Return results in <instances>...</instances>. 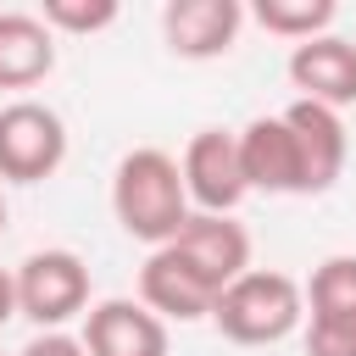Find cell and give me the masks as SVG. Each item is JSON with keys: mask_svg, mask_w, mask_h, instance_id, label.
<instances>
[{"mask_svg": "<svg viewBox=\"0 0 356 356\" xmlns=\"http://www.w3.org/2000/svg\"><path fill=\"white\" fill-rule=\"evenodd\" d=\"M306 317V295L289 273H273V267H245L211 306V323L222 339L234 345H278L300 328Z\"/></svg>", "mask_w": 356, "mask_h": 356, "instance_id": "obj_2", "label": "cell"}, {"mask_svg": "<svg viewBox=\"0 0 356 356\" xmlns=\"http://www.w3.org/2000/svg\"><path fill=\"white\" fill-rule=\"evenodd\" d=\"M306 356H356V328L306 323Z\"/></svg>", "mask_w": 356, "mask_h": 356, "instance_id": "obj_17", "label": "cell"}, {"mask_svg": "<svg viewBox=\"0 0 356 356\" xmlns=\"http://www.w3.org/2000/svg\"><path fill=\"white\" fill-rule=\"evenodd\" d=\"M11 284H17V317L39 323V334H50V328L89 312V267H83L78 250L50 245V250L22 256Z\"/></svg>", "mask_w": 356, "mask_h": 356, "instance_id": "obj_3", "label": "cell"}, {"mask_svg": "<svg viewBox=\"0 0 356 356\" xmlns=\"http://www.w3.org/2000/svg\"><path fill=\"white\" fill-rule=\"evenodd\" d=\"M178 172H184V195L195 211H211V217H234V206L250 195L245 189V172H239V145L234 134L222 128H200L184 156H178Z\"/></svg>", "mask_w": 356, "mask_h": 356, "instance_id": "obj_5", "label": "cell"}, {"mask_svg": "<svg viewBox=\"0 0 356 356\" xmlns=\"http://www.w3.org/2000/svg\"><path fill=\"white\" fill-rule=\"evenodd\" d=\"M61 161H67V122L44 100L0 106V178L6 184H39Z\"/></svg>", "mask_w": 356, "mask_h": 356, "instance_id": "obj_4", "label": "cell"}, {"mask_svg": "<svg viewBox=\"0 0 356 356\" xmlns=\"http://www.w3.org/2000/svg\"><path fill=\"white\" fill-rule=\"evenodd\" d=\"M239 172H245V189H261V195H300V156H295V134L278 117H250L239 134Z\"/></svg>", "mask_w": 356, "mask_h": 356, "instance_id": "obj_10", "label": "cell"}, {"mask_svg": "<svg viewBox=\"0 0 356 356\" xmlns=\"http://www.w3.org/2000/svg\"><path fill=\"white\" fill-rule=\"evenodd\" d=\"M139 306H150L161 323H195V317H211L217 289H211L189 261H178V256L161 245V250H150L145 267H139Z\"/></svg>", "mask_w": 356, "mask_h": 356, "instance_id": "obj_12", "label": "cell"}, {"mask_svg": "<svg viewBox=\"0 0 356 356\" xmlns=\"http://www.w3.org/2000/svg\"><path fill=\"white\" fill-rule=\"evenodd\" d=\"M39 22L50 33H100L117 22V0H44Z\"/></svg>", "mask_w": 356, "mask_h": 356, "instance_id": "obj_16", "label": "cell"}, {"mask_svg": "<svg viewBox=\"0 0 356 356\" xmlns=\"http://www.w3.org/2000/svg\"><path fill=\"white\" fill-rule=\"evenodd\" d=\"M306 306H312V323H339V328H356V256H328L317 261L312 284L300 289Z\"/></svg>", "mask_w": 356, "mask_h": 356, "instance_id": "obj_14", "label": "cell"}, {"mask_svg": "<svg viewBox=\"0 0 356 356\" xmlns=\"http://www.w3.org/2000/svg\"><path fill=\"white\" fill-rule=\"evenodd\" d=\"M289 83L300 89V100H317L328 111L356 106V44L339 33H317L306 44L289 50Z\"/></svg>", "mask_w": 356, "mask_h": 356, "instance_id": "obj_11", "label": "cell"}, {"mask_svg": "<svg viewBox=\"0 0 356 356\" xmlns=\"http://www.w3.org/2000/svg\"><path fill=\"white\" fill-rule=\"evenodd\" d=\"M289 134H295V156H300V195H323L339 184L345 172V156H350V134H345V117L317 106V100H295L284 111Z\"/></svg>", "mask_w": 356, "mask_h": 356, "instance_id": "obj_8", "label": "cell"}, {"mask_svg": "<svg viewBox=\"0 0 356 356\" xmlns=\"http://www.w3.org/2000/svg\"><path fill=\"white\" fill-rule=\"evenodd\" d=\"M0 234H6V195H0Z\"/></svg>", "mask_w": 356, "mask_h": 356, "instance_id": "obj_20", "label": "cell"}, {"mask_svg": "<svg viewBox=\"0 0 356 356\" xmlns=\"http://www.w3.org/2000/svg\"><path fill=\"white\" fill-rule=\"evenodd\" d=\"M334 17H339L334 0H261L256 6V22L267 33H278V39H289V44H306V39L328 33Z\"/></svg>", "mask_w": 356, "mask_h": 356, "instance_id": "obj_15", "label": "cell"}, {"mask_svg": "<svg viewBox=\"0 0 356 356\" xmlns=\"http://www.w3.org/2000/svg\"><path fill=\"white\" fill-rule=\"evenodd\" d=\"M56 67V33L39 11H0V89H33Z\"/></svg>", "mask_w": 356, "mask_h": 356, "instance_id": "obj_13", "label": "cell"}, {"mask_svg": "<svg viewBox=\"0 0 356 356\" xmlns=\"http://www.w3.org/2000/svg\"><path fill=\"white\" fill-rule=\"evenodd\" d=\"M17 317V284H11V273L0 267V328Z\"/></svg>", "mask_w": 356, "mask_h": 356, "instance_id": "obj_19", "label": "cell"}, {"mask_svg": "<svg viewBox=\"0 0 356 356\" xmlns=\"http://www.w3.org/2000/svg\"><path fill=\"white\" fill-rule=\"evenodd\" d=\"M111 211H117L122 234H134L150 250H161L189 222V195H184L178 156H167L156 145L128 150L117 161V172H111Z\"/></svg>", "mask_w": 356, "mask_h": 356, "instance_id": "obj_1", "label": "cell"}, {"mask_svg": "<svg viewBox=\"0 0 356 356\" xmlns=\"http://www.w3.org/2000/svg\"><path fill=\"white\" fill-rule=\"evenodd\" d=\"M83 350L89 356H167V323L139 300H95L83 312Z\"/></svg>", "mask_w": 356, "mask_h": 356, "instance_id": "obj_9", "label": "cell"}, {"mask_svg": "<svg viewBox=\"0 0 356 356\" xmlns=\"http://www.w3.org/2000/svg\"><path fill=\"white\" fill-rule=\"evenodd\" d=\"M239 28H245V6L239 0H167L161 6V39L184 61L228 56Z\"/></svg>", "mask_w": 356, "mask_h": 356, "instance_id": "obj_7", "label": "cell"}, {"mask_svg": "<svg viewBox=\"0 0 356 356\" xmlns=\"http://www.w3.org/2000/svg\"><path fill=\"white\" fill-rule=\"evenodd\" d=\"M167 250L178 261H189L217 295L250 267V234L234 217H211V211H189V222L167 239Z\"/></svg>", "mask_w": 356, "mask_h": 356, "instance_id": "obj_6", "label": "cell"}, {"mask_svg": "<svg viewBox=\"0 0 356 356\" xmlns=\"http://www.w3.org/2000/svg\"><path fill=\"white\" fill-rule=\"evenodd\" d=\"M17 356H89L83 350V339L78 334H67V328H50V334H33Z\"/></svg>", "mask_w": 356, "mask_h": 356, "instance_id": "obj_18", "label": "cell"}]
</instances>
